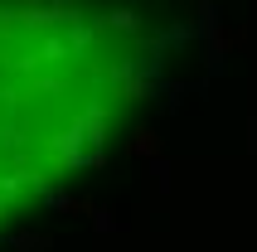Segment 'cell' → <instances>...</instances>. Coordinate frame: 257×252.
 <instances>
[{
	"instance_id": "6da1fadb",
	"label": "cell",
	"mask_w": 257,
	"mask_h": 252,
	"mask_svg": "<svg viewBox=\"0 0 257 252\" xmlns=\"http://www.w3.org/2000/svg\"><path fill=\"white\" fill-rule=\"evenodd\" d=\"M15 252H49V238H39V233H20V238H15Z\"/></svg>"
},
{
	"instance_id": "7a4b0ae2",
	"label": "cell",
	"mask_w": 257,
	"mask_h": 252,
	"mask_svg": "<svg viewBox=\"0 0 257 252\" xmlns=\"http://www.w3.org/2000/svg\"><path fill=\"white\" fill-rule=\"evenodd\" d=\"M131 151H136V155H156V136H136V141H131Z\"/></svg>"
},
{
	"instance_id": "3957f363",
	"label": "cell",
	"mask_w": 257,
	"mask_h": 252,
	"mask_svg": "<svg viewBox=\"0 0 257 252\" xmlns=\"http://www.w3.org/2000/svg\"><path fill=\"white\" fill-rule=\"evenodd\" d=\"M0 29H5V20H0Z\"/></svg>"
}]
</instances>
